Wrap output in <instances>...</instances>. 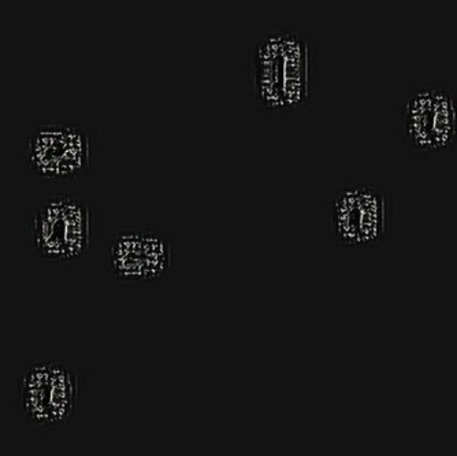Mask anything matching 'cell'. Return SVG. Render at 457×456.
<instances>
[{"label": "cell", "mask_w": 457, "mask_h": 456, "mask_svg": "<svg viewBox=\"0 0 457 456\" xmlns=\"http://www.w3.org/2000/svg\"><path fill=\"white\" fill-rule=\"evenodd\" d=\"M253 87L262 107L290 112L307 103L308 43L299 33L276 30L259 41L253 56Z\"/></svg>", "instance_id": "6da1fadb"}, {"label": "cell", "mask_w": 457, "mask_h": 456, "mask_svg": "<svg viewBox=\"0 0 457 456\" xmlns=\"http://www.w3.org/2000/svg\"><path fill=\"white\" fill-rule=\"evenodd\" d=\"M28 241L36 254L55 262L86 258L91 246V208L74 195L46 198L30 214Z\"/></svg>", "instance_id": "7a4b0ae2"}, {"label": "cell", "mask_w": 457, "mask_h": 456, "mask_svg": "<svg viewBox=\"0 0 457 456\" xmlns=\"http://www.w3.org/2000/svg\"><path fill=\"white\" fill-rule=\"evenodd\" d=\"M17 393L18 406L29 424L65 425L79 409V375L61 360H37L21 373Z\"/></svg>", "instance_id": "3957f363"}, {"label": "cell", "mask_w": 457, "mask_h": 456, "mask_svg": "<svg viewBox=\"0 0 457 456\" xmlns=\"http://www.w3.org/2000/svg\"><path fill=\"white\" fill-rule=\"evenodd\" d=\"M387 220L386 195L370 184L340 188L326 210L328 233L341 247L378 246L386 234Z\"/></svg>", "instance_id": "277c9868"}, {"label": "cell", "mask_w": 457, "mask_h": 456, "mask_svg": "<svg viewBox=\"0 0 457 456\" xmlns=\"http://www.w3.org/2000/svg\"><path fill=\"white\" fill-rule=\"evenodd\" d=\"M30 172L47 182H71L86 174L91 161L88 131L76 123H48L30 135L27 146Z\"/></svg>", "instance_id": "5b68a950"}, {"label": "cell", "mask_w": 457, "mask_h": 456, "mask_svg": "<svg viewBox=\"0 0 457 456\" xmlns=\"http://www.w3.org/2000/svg\"><path fill=\"white\" fill-rule=\"evenodd\" d=\"M106 258L117 280L151 283L173 267V244L156 229L120 228L110 237Z\"/></svg>", "instance_id": "8992f818"}, {"label": "cell", "mask_w": 457, "mask_h": 456, "mask_svg": "<svg viewBox=\"0 0 457 456\" xmlns=\"http://www.w3.org/2000/svg\"><path fill=\"white\" fill-rule=\"evenodd\" d=\"M434 85H422L405 97L400 110V125L405 143L420 152H433Z\"/></svg>", "instance_id": "52a82bcc"}, {"label": "cell", "mask_w": 457, "mask_h": 456, "mask_svg": "<svg viewBox=\"0 0 457 456\" xmlns=\"http://www.w3.org/2000/svg\"><path fill=\"white\" fill-rule=\"evenodd\" d=\"M433 152L446 151L457 144V94L434 85Z\"/></svg>", "instance_id": "ba28073f"}]
</instances>
